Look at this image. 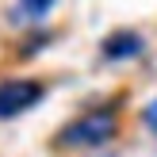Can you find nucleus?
Listing matches in <instances>:
<instances>
[{
	"label": "nucleus",
	"mask_w": 157,
	"mask_h": 157,
	"mask_svg": "<svg viewBox=\"0 0 157 157\" xmlns=\"http://www.w3.org/2000/svg\"><path fill=\"white\" fill-rule=\"evenodd\" d=\"M115 134H119L115 107H100V111H88V115H81V119H73L58 134V146H69V150H96V146H107Z\"/></svg>",
	"instance_id": "obj_1"
},
{
	"label": "nucleus",
	"mask_w": 157,
	"mask_h": 157,
	"mask_svg": "<svg viewBox=\"0 0 157 157\" xmlns=\"http://www.w3.org/2000/svg\"><path fill=\"white\" fill-rule=\"evenodd\" d=\"M42 100V84L38 81H0V119H15V115L31 111Z\"/></svg>",
	"instance_id": "obj_2"
},
{
	"label": "nucleus",
	"mask_w": 157,
	"mask_h": 157,
	"mask_svg": "<svg viewBox=\"0 0 157 157\" xmlns=\"http://www.w3.org/2000/svg\"><path fill=\"white\" fill-rule=\"evenodd\" d=\"M100 50H104L107 61H130V58H138V54L146 50V42H142L138 31H115L111 38H104Z\"/></svg>",
	"instance_id": "obj_3"
},
{
	"label": "nucleus",
	"mask_w": 157,
	"mask_h": 157,
	"mask_svg": "<svg viewBox=\"0 0 157 157\" xmlns=\"http://www.w3.org/2000/svg\"><path fill=\"white\" fill-rule=\"evenodd\" d=\"M54 4H58V0H15L12 19H19V23H38V19H46V15L54 12Z\"/></svg>",
	"instance_id": "obj_4"
},
{
	"label": "nucleus",
	"mask_w": 157,
	"mask_h": 157,
	"mask_svg": "<svg viewBox=\"0 0 157 157\" xmlns=\"http://www.w3.org/2000/svg\"><path fill=\"white\" fill-rule=\"evenodd\" d=\"M142 123H146V130H150V134L157 138V96L150 100V104H146V111H142Z\"/></svg>",
	"instance_id": "obj_5"
}]
</instances>
